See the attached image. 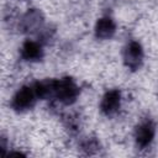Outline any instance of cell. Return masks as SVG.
Masks as SVG:
<instances>
[{"instance_id": "cell-1", "label": "cell", "mask_w": 158, "mask_h": 158, "mask_svg": "<svg viewBox=\"0 0 158 158\" xmlns=\"http://www.w3.org/2000/svg\"><path fill=\"white\" fill-rule=\"evenodd\" d=\"M78 95H79V88L73 79L63 78L59 80H56L53 98H56L59 102L64 105H70L77 100Z\"/></svg>"}, {"instance_id": "cell-2", "label": "cell", "mask_w": 158, "mask_h": 158, "mask_svg": "<svg viewBox=\"0 0 158 158\" xmlns=\"http://www.w3.org/2000/svg\"><path fill=\"white\" fill-rule=\"evenodd\" d=\"M38 96L35 91L33 85H25L19 89L11 99V107L17 112H25L32 109Z\"/></svg>"}, {"instance_id": "cell-3", "label": "cell", "mask_w": 158, "mask_h": 158, "mask_svg": "<svg viewBox=\"0 0 158 158\" xmlns=\"http://www.w3.org/2000/svg\"><path fill=\"white\" fill-rule=\"evenodd\" d=\"M43 23L44 19L42 12L37 9H30L22 15L20 20V28L26 33H36L43 30Z\"/></svg>"}, {"instance_id": "cell-4", "label": "cell", "mask_w": 158, "mask_h": 158, "mask_svg": "<svg viewBox=\"0 0 158 158\" xmlns=\"http://www.w3.org/2000/svg\"><path fill=\"white\" fill-rule=\"evenodd\" d=\"M123 62L127 68L136 70L143 62V48L139 42L131 41L123 51Z\"/></svg>"}, {"instance_id": "cell-5", "label": "cell", "mask_w": 158, "mask_h": 158, "mask_svg": "<svg viewBox=\"0 0 158 158\" xmlns=\"http://www.w3.org/2000/svg\"><path fill=\"white\" fill-rule=\"evenodd\" d=\"M156 135V127L153 125L152 121L146 120L143 122H141L136 130H135V141L137 143L138 147L141 148H146L148 147Z\"/></svg>"}, {"instance_id": "cell-6", "label": "cell", "mask_w": 158, "mask_h": 158, "mask_svg": "<svg viewBox=\"0 0 158 158\" xmlns=\"http://www.w3.org/2000/svg\"><path fill=\"white\" fill-rule=\"evenodd\" d=\"M121 106V93L117 89H112L105 93L100 101V110L104 115H115Z\"/></svg>"}, {"instance_id": "cell-7", "label": "cell", "mask_w": 158, "mask_h": 158, "mask_svg": "<svg viewBox=\"0 0 158 158\" xmlns=\"http://www.w3.org/2000/svg\"><path fill=\"white\" fill-rule=\"evenodd\" d=\"M20 56L26 62H37L43 57L42 44L33 40H27L22 43L20 49Z\"/></svg>"}, {"instance_id": "cell-8", "label": "cell", "mask_w": 158, "mask_h": 158, "mask_svg": "<svg viewBox=\"0 0 158 158\" xmlns=\"http://www.w3.org/2000/svg\"><path fill=\"white\" fill-rule=\"evenodd\" d=\"M95 36L100 40H109L111 38L116 32V25L114 20L109 16L101 17L98 20L95 25Z\"/></svg>"}, {"instance_id": "cell-9", "label": "cell", "mask_w": 158, "mask_h": 158, "mask_svg": "<svg viewBox=\"0 0 158 158\" xmlns=\"http://www.w3.org/2000/svg\"><path fill=\"white\" fill-rule=\"evenodd\" d=\"M81 149L85 153L91 154V153L96 152L98 149H100V143L95 137H90V138H86L81 142Z\"/></svg>"}]
</instances>
